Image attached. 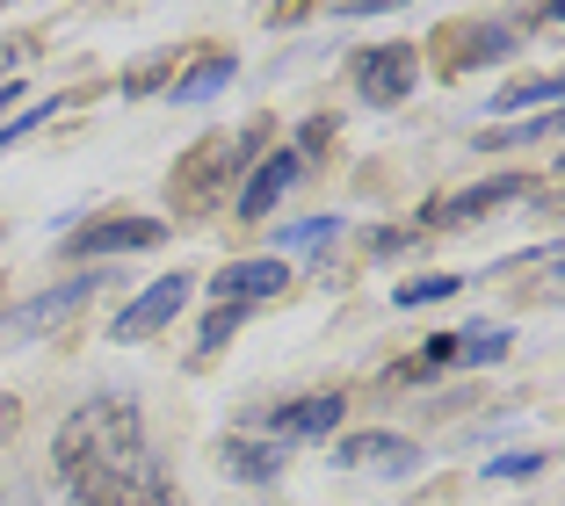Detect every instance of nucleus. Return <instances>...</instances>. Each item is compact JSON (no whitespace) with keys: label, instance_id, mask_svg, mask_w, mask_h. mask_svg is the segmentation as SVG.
I'll return each instance as SVG.
<instances>
[{"label":"nucleus","instance_id":"1","mask_svg":"<svg viewBox=\"0 0 565 506\" xmlns=\"http://www.w3.org/2000/svg\"><path fill=\"white\" fill-rule=\"evenodd\" d=\"M51 477H58L66 506H182L174 471L146 434V412L124 391H95L58 420Z\"/></svg>","mask_w":565,"mask_h":506},{"label":"nucleus","instance_id":"2","mask_svg":"<svg viewBox=\"0 0 565 506\" xmlns=\"http://www.w3.org/2000/svg\"><path fill=\"white\" fill-rule=\"evenodd\" d=\"M414 80H420L414 44H377V51H363V58H355V95L377 101V109L406 101V95H414Z\"/></svg>","mask_w":565,"mask_h":506},{"label":"nucleus","instance_id":"3","mask_svg":"<svg viewBox=\"0 0 565 506\" xmlns=\"http://www.w3.org/2000/svg\"><path fill=\"white\" fill-rule=\"evenodd\" d=\"M189 282H196V276H160L152 290H138L131 304H124L117 319H109V341H146V333H160L167 319H174V311L189 304Z\"/></svg>","mask_w":565,"mask_h":506},{"label":"nucleus","instance_id":"4","mask_svg":"<svg viewBox=\"0 0 565 506\" xmlns=\"http://www.w3.org/2000/svg\"><path fill=\"white\" fill-rule=\"evenodd\" d=\"M282 282H290L282 261H233V268L211 276V297H217V311H254L262 297H276Z\"/></svg>","mask_w":565,"mask_h":506},{"label":"nucleus","instance_id":"5","mask_svg":"<svg viewBox=\"0 0 565 506\" xmlns=\"http://www.w3.org/2000/svg\"><path fill=\"white\" fill-rule=\"evenodd\" d=\"M262 427H268V441H319V434H333L341 427V398L333 391H312V398H298V406H282V412H262Z\"/></svg>","mask_w":565,"mask_h":506},{"label":"nucleus","instance_id":"6","mask_svg":"<svg viewBox=\"0 0 565 506\" xmlns=\"http://www.w3.org/2000/svg\"><path fill=\"white\" fill-rule=\"evenodd\" d=\"M341 463H355V471H414V441H399V434H355V441H341Z\"/></svg>","mask_w":565,"mask_h":506},{"label":"nucleus","instance_id":"7","mask_svg":"<svg viewBox=\"0 0 565 506\" xmlns=\"http://www.w3.org/2000/svg\"><path fill=\"white\" fill-rule=\"evenodd\" d=\"M290 181H298V152L262 160V166H254V181H247V196H239V217H268V203H276Z\"/></svg>","mask_w":565,"mask_h":506},{"label":"nucleus","instance_id":"8","mask_svg":"<svg viewBox=\"0 0 565 506\" xmlns=\"http://www.w3.org/2000/svg\"><path fill=\"white\" fill-rule=\"evenodd\" d=\"M167 225H152V217H117V225H95V232H81V254H124V246H152Z\"/></svg>","mask_w":565,"mask_h":506},{"label":"nucleus","instance_id":"9","mask_svg":"<svg viewBox=\"0 0 565 506\" xmlns=\"http://www.w3.org/2000/svg\"><path fill=\"white\" fill-rule=\"evenodd\" d=\"M95 282H102V276H73V282H58L51 297H30V304L8 311V326H51V319H58V311H73L87 290H95Z\"/></svg>","mask_w":565,"mask_h":506},{"label":"nucleus","instance_id":"10","mask_svg":"<svg viewBox=\"0 0 565 506\" xmlns=\"http://www.w3.org/2000/svg\"><path fill=\"white\" fill-rule=\"evenodd\" d=\"M508 196H522V181H515V174H500V181H479V189H465V196H449L443 211H435V225H465V217L493 211V203H508Z\"/></svg>","mask_w":565,"mask_h":506},{"label":"nucleus","instance_id":"11","mask_svg":"<svg viewBox=\"0 0 565 506\" xmlns=\"http://www.w3.org/2000/svg\"><path fill=\"white\" fill-rule=\"evenodd\" d=\"M225 456H233V471H247V477H276L282 471L276 441H268V449H262V441H225Z\"/></svg>","mask_w":565,"mask_h":506},{"label":"nucleus","instance_id":"12","mask_svg":"<svg viewBox=\"0 0 565 506\" xmlns=\"http://www.w3.org/2000/svg\"><path fill=\"white\" fill-rule=\"evenodd\" d=\"M225 80H233V58H203V66L189 73L182 87H174V101H203V95H217Z\"/></svg>","mask_w":565,"mask_h":506},{"label":"nucleus","instance_id":"13","mask_svg":"<svg viewBox=\"0 0 565 506\" xmlns=\"http://www.w3.org/2000/svg\"><path fill=\"white\" fill-rule=\"evenodd\" d=\"M508 333H457V362H500Z\"/></svg>","mask_w":565,"mask_h":506},{"label":"nucleus","instance_id":"14","mask_svg":"<svg viewBox=\"0 0 565 506\" xmlns=\"http://www.w3.org/2000/svg\"><path fill=\"white\" fill-rule=\"evenodd\" d=\"M457 290H465L457 276H420V282H406V290H399V304H435V297H457Z\"/></svg>","mask_w":565,"mask_h":506},{"label":"nucleus","instance_id":"15","mask_svg":"<svg viewBox=\"0 0 565 506\" xmlns=\"http://www.w3.org/2000/svg\"><path fill=\"white\" fill-rule=\"evenodd\" d=\"M530 101H558V80H522L515 95H500L493 109H530Z\"/></svg>","mask_w":565,"mask_h":506},{"label":"nucleus","instance_id":"16","mask_svg":"<svg viewBox=\"0 0 565 506\" xmlns=\"http://www.w3.org/2000/svg\"><path fill=\"white\" fill-rule=\"evenodd\" d=\"M333 232H341L333 217H305V225H290V232H282V246H327Z\"/></svg>","mask_w":565,"mask_h":506},{"label":"nucleus","instance_id":"17","mask_svg":"<svg viewBox=\"0 0 565 506\" xmlns=\"http://www.w3.org/2000/svg\"><path fill=\"white\" fill-rule=\"evenodd\" d=\"M51 109H58V101H36V109H30V116H15V123H0V146H15V138H22V131H36V123H44V116H51Z\"/></svg>","mask_w":565,"mask_h":506},{"label":"nucleus","instance_id":"18","mask_svg":"<svg viewBox=\"0 0 565 506\" xmlns=\"http://www.w3.org/2000/svg\"><path fill=\"white\" fill-rule=\"evenodd\" d=\"M15 427H22V406L8 391H0V449H8V441H15Z\"/></svg>","mask_w":565,"mask_h":506},{"label":"nucleus","instance_id":"19","mask_svg":"<svg viewBox=\"0 0 565 506\" xmlns=\"http://www.w3.org/2000/svg\"><path fill=\"white\" fill-rule=\"evenodd\" d=\"M0 109H15V87H0Z\"/></svg>","mask_w":565,"mask_h":506},{"label":"nucleus","instance_id":"20","mask_svg":"<svg viewBox=\"0 0 565 506\" xmlns=\"http://www.w3.org/2000/svg\"><path fill=\"white\" fill-rule=\"evenodd\" d=\"M8 506H30V499H8Z\"/></svg>","mask_w":565,"mask_h":506}]
</instances>
